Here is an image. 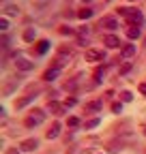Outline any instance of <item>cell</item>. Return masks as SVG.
Segmentation results:
<instances>
[{"label": "cell", "mask_w": 146, "mask_h": 154, "mask_svg": "<svg viewBox=\"0 0 146 154\" xmlns=\"http://www.w3.org/2000/svg\"><path fill=\"white\" fill-rule=\"evenodd\" d=\"M67 126H71V128H75V126H80V118H75V116H71V118L67 120Z\"/></svg>", "instance_id": "cell-20"}, {"label": "cell", "mask_w": 146, "mask_h": 154, "mask_svg": "<svg viewBox=\"0 0 146 154\" xmlns=\"http://www.w3.org/2000/svg\"><path fill=\"white\" fill-rule=\"evenodd\" d=\"M7 45H9V36L5 34V36H2V47H7Z\"/></svg>", "instance_id": "cell-30"}, {"label": "cell", "mask_w": 146, "mask_h": 154, "mask_svg": "<svg viewBox=\"0 0 146 154\" xmlns=\"http://www.w3.org/2000/svg\"><path fill=\"white\" fill-rule=\"evenodd\" d=\"M101 109V101H90L86 105V111H99Z\"/></svg>", "instance_id": "cell-16"}, {"label": "cell", "mask_w": 146, "mask_h": 154, "mask_svg": "<svg viewBox=\"0 0 146 154\" xmlns=\"http://www.w3.org/2000/svg\"><path fill=\"white\" fill-rule=\"evenodd\" d=\"M103 43H105V47H110V49H116V47H120V38H118L116 34H105V36H103Z\"/></svg>", "instance_id": "cell-2"}, {"label": "cell", "mask_w": 146, "mask_h": 154, "mask_svg": "<svg viewBox=\"0 0 146 154\" xmlns=\"http://www.w3.org/2000/svg\"><path fill=\"white\" fill-rule=\"evenodd\" d=\"M60 128H62V124H60V122H54V124H52V128L47 131V139H56L58 135H60Z\"/></svg>", "instance_id": "cell-9"}, {"label": "cell", "mask_w": 146, "mask_h": 154, "mask_svg": "<svg viewBox=\"0 0 146 154\" xmlns=\"http://www.w3.org/2000/svg\"><path fill=\"white\" fill-rule=\"evenodd\" d=\"M75 86H78V79H71V82H67V84H65V88H67V90H75Z\"/></svg>", "instance_id": "cell-25"}, {"label": "cell", "mask_w": 146, "mask_h": 154, "mask_svg": "<svg viewBox=\"0 0 146 154\" xmlns=\"http://www.w3.org/2000/svg\"><path fill=\"white\" fill-rule=\"evenodd\" d=\"M58 75H60V69H58V66H52V69H47V71L43 73V79H45V82H54Z\"/></svg>", "instance_id": "cell-7"}, {"label": "cell", "mask_w": 146, "mask_h": 154, "mask_svg": "<svg viewBox=\"0 0 146 154\" xmlns=\"http://www.w3.org/2000/svg\"><path fill=\"white\" fill-rule=\"evenodd\" d=\"M112 111H114V113H120V111H122V101H114V103H112Z\"/></svg>", "instance_id": "cell-21"}, {"label": "cell", "mask_w": 146, "mask_h": 154, "mask_svg": "<svg viewBox=\"0 0 146 154\" xmlns=\"http://www.w3.org/2000/svg\"><path fill=\"white\" fill-rule=\"evenodd\" d=\"M82 2H93V0H82Z\"/></svg>", "instance_id": "cell-33"}, {"label": "cell", "mask_w": 146, "mask_h": 154, "mask_svg": "<svg viewBox=\"0 0 146 154\" xmlns=\"http://www.w3.org/2000/svg\"><path fill=\"white\" fill-rule=\"evenodd\" d=\"M93 79H95L97 84H101V82H103V69H97V71L93 73Z\"/></svg>", "instance_id": "cell-19"}, {"label": "cell", "mask_w": 146, "mask_h": 154, "mask_svg": "<svg viewBox=\"0 0 146 154\" xmlns=\"http://www.w3.org/2000/svg\"><path fill=\"white\" fill-rule=\"evenodd\" d=\"M34 36H36V32H34L32 28H28V30L24 32V41H26V43H32V41H34Z\"/></svg>", "instance_id": "cell-15"}, {"label": "cell", "mask_w": 146, "mask_h": 154, "mask_svg": "<svg viewBox=\"0 0 146 154\" xmlns=\"http://www.w3.org/2000/svg\"><path fill=\"white\" fill-rule=\"evenodd\" d=\"M80 154H90V152H88V150H84V152H80Z\"/></svg>", "instance_id": "cell-32"}, {"label": "cell", "mask_w": 146, "mask_h": 154, "mask_svg": "<svg viewBox=\"0 0 146 154\" xmlns=\"http://www.w3.org/2000/svg\"><path fill=\"white\" fill-rule=\"evenodd\" d=\"M140 92L146 96V82H142V84H140Z\"/></svg>", "instance_id": "cell-29"}, {"label": "cell", "mask_w": 146, "mask_h": 154, "mask_svg": "<svg viewBox=\"0 0 146 154\" xmlns=\"http://www.w3.org/2000/svg\"><path fill=\"white\" fill-rule=\"evenodd\" d=\"M15 66H17V71L26 73V71H30V69H32V62H30V60H26V58H17V60H15Z\"/></svg>", "instance_id": "cell-6"}, {"label": "cell", "mask_w": 146, "mask_h": 154, "mask_svg": "<svg viewBox=\"0 0 146 154\" xmlns=\"http://www.w3.org/2000/svg\"><path fill=\"white\" fill-rule=\"evenodd\" d=\"M101 26L107 28V30H116V28H118V19H116L114 15H107V17L101 19Z\"/></svg>", "instance_id": "cell-3"}, {"label": "cell", "mask_w": 146, "mask_h": 154, "mask_svg": "<svg viewBox=\"0 0 146 154\" xmlns=\"http://www.w3.org/2000/svg\"><path fill=\"white\" fill-rule=\"evenodd\" d=\"M30 116H32V118H34L36 122H41V120L45 118V113H43V109H32V113H30Z\"/></svg>", "instance_id": "cell-17"}, {"label": "cell", "mask_w": 146, "mask_h": 154, "mask_svg": "<svg viewBox=\"0 0 146 154\" xmlns=\"http://www.w3.org/2000/svg\"><path fill=\"white\" fill-rule=\"evenodd\" d=\"M49 49V41H39L36 43V54H45Z\"/></svg>", "instance_id": "cell-14"}, {"label": "cell", "mask_w": 146, "mask_h": 154, "mask_svg": "<svg viewBox=\"0 0 146 154\" xmlns=\"http://www.w3.org/2000/svg\"><path fill=\"white\" fill-rule=\"evenodd\" d=\"M24 124H26V126H28V128H32V126H34V124H39V122H36V120H34V118H32V116H28V118H26V122H24Z\"/></svg>", "instance_id": "cell-23"}, {"label": "cell", "mask_w": 146, "mask_h": 154, "mask_svg": "<svg viewBox=\"0 0 146 154\" xmlns=\"http://www.w3.org/2000/svg\"><path fill=\"white\" fill-rule=\"evenodd\" d=\"M7 28H9V19L2 17V19H0V30H7Z\"/></svg>", "instance_id": "cell-28"}, {"label": "cell", "mask_w": 146, "mask_h": 154, "mask_svg": "<svg viewBox=\"0 0 146 154\" xmlns=\"http://www.w3.org/2000/svg\"><path fill=\"white\" fill-rule=\"evenodd\" d=\"M131 69H133V62H131V60H127V62H122V64H120L118 73H120V75H127V73H129Z\"/></svg>", "instance_id": "cell-12"}, {"label": "cell", "mask_w": 146, "mask_h": 154, "mask_svg": "<svg viewBox=\"0 0 146 154\" xmlns=\"http://www.w3.org/2000/svg\"><path fill=\"white\" fill-rule=\"evenodd\" d=\"M144 133H146V126H144Z\"/></svg>", "instance_id": "cell-34"}, {"label": "cell", "mask_w": 146, "mask_h": 154, "mask_svg": "<svg viewBox=\"0 0 146 154\" xmlns=\"http://www.w3.org/2000/svg\"><path fill=\"white\" fill-rule=\"evenodd\" d=\"M73 105H78V99L75 96H69V99L65 101V107H73Z\"/></svg>", "instance_id": "cell-22"}, {"label": "cell", "mask_w": 146, "mask_h": 154, "mask_svg": "<svg viewBox=\"0 0 146 154\" xmlns=\"http://www.w3.org/2000/svg\"><path fill=\"white\" fill-rule=\"evenodd\" d=\"M118 13L125 15V17L129 19L131 24H135V26H142V24H144V15H142L138 9H118Z\"/></svg>", "instance_id": "cell-1"}, {"label": "cell", "mask_w": 146, "mask_h": 154, "mask_svg": "<svg viewBox=\"0 0 146 154\" xmlns=\"http://www.w3.org/2000/svg\"><path fill=\"white\" fill-rule=\"evenodd\" d=\"M133 56H135V45L133 43L122 47V58H125V60H129V58H133Z\"/></svg>", "instance_id": "cell-10"}, {"label": "cell", "mask_w": 146, "mask_h": 154, "mask_svg": "<svg viewBox=\"0 0 146 154\" xmlns=\"http://www.w3.org/2000/svg\"><path fill=\"white\" fill-rule=\"evenodd\" d=\"M20 152H22V150H15V148H11V150H9L7 154H20Z\"/></svg>", "instance_id": "cell-31"}, {"label": "cell", "mask_w": 146, "mask_h": 154, "mask_svg": "<svg viewBox=\"0 0 146 154\" xmlns=\"http://www.w3.org/2000/svg\"><path fill=\"white\" fill-rule=\"evenodd\" d=\"M36 146H39V141H36V139H24L22 146H20V150H22V152H34Z\"/></svg>", "instance_id": "cell-5"}, {"label": "cell", "mask_w": 146, "mask_h": 154, "mask_svg": "<svg viewBox=\"0 0 146 154\" xmlns=\"http://www.w3.org/2000/svg\"><path fill=\"white\" fill-rule=\"evenodd\" d=\"M131 99H133V94H131L129 90H125V92H120V101H122V103H129Z\"/></svg>", "instance_id": "cell-18"}, {"label": "cell", "mask_w": 146, "mask_h": 154, "mask_svg": "<svg viewBox=\"0 0 146 154\" xmlns=\"http://www.w3.org/2000/svg\"><path fill=\"white\" fill-rule=\"evenodd\" d=\"M5 11H7V15H17V7H15V5H9Z\"/></svg>", "instance_id": "cell-24"}, {"label": "cell", "mask_w": 146, "mask_h": 154, "mask_svg": "<svg viewBox=\"0 0 146 154\" xmlns=\"http://www.w3.org/2000/svg\"><path fill=\"white\" fill-rule=\"evenodd\" d=\"M86 60L88 62H97V60H105V54L99 49H88L86 51Z\"/></svg>", "instance_id": "cell-4"}, {"label": "cell", "mask_w": 146, "mask_h": 154, "mask_svg": "<svg viewBox=\"0 0 146 154\" xmlns=\"http://www.w3.org/2000/svg\"><path fill=\"white\" fill-rule=\"evenodd\" d=\"M58 32H60V34H73V30H71L69 26H60V28H58Z\"/></svg>", "instance_id": "cell-27"}, {"label": "cell", "mask_w": 146, "mask_h": 154, "mask_svg": "<svg viewBox=\"0 0 146 154\" xmlns=\"http://www.w3.org/2000/svg\"><path fill=\"white\" fill-rule=\"evenodd\" d=\"M95 126H99V118H95V120H88V122H86V128H95Z\"/></svg>", "instance_id": "cell-26"}, {"label": "cell", "mask_w": 146, "mask_h": 154, "mask_svg": "<svg viewBox=\"0 0 146 154\" xmlns=\"http://www.w3.org/2000/svg\"><path fill=\"white\" fill-rule=\"evenodd\" d=\"M62 109H65V103H58V101H49L47 103V111H52V113H62Z\"/></svg>", "instance_id": "cell-8"}, {"label": "cell", "mask_w": 146, "mask_h": 154, "mask_svg": "<svg viewBox=\"0 0 146 154\" xmlns=\"http://www.w3.org/2000/svg\"><path fill=\"white\" fill-rule=\"evenodd\" d=\"M93 15H95V11H93V9H88V7L78 11V17H80V19H88V17H93Z\"/></svg>", "instance_id": "cell-11"}, {"label": "cell", "mask_w": 146, "mask_h": 154, "mask_svg": "<svg viewBox=\"0 0 146 154\" xmlns=\"http://www.w3.org/2000/svg\"><path fill=\"white\" fill-rule=\"evenodd\" d=\"M127 36H129L131 41H133V38H138V36H140V26H131V28H127Z\"/></svg>", "instance_id": "cell-13"}]
</instances>
